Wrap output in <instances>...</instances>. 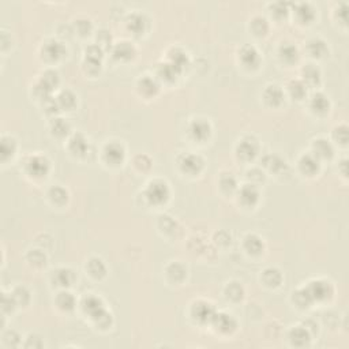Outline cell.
<instances>
[{"label":"cell","mask_w":349,"mask_h":349,"mask_svg":"<svg viewBox=\"0 0 349 349\" xmlns=\"http://www.w3.org/2000/svg\"><path fill=\"white\" fill-rule=\"evenodd\" d=\"M240 60L247 68H255L259 64V54L252 45H244L240 49Z\"/></svg>","instance_id":"11"},{"label":"cell","mask_w":349,"mask_h":349,"mask_svg":"<svg viewBox=\"0 0 349 349\" xmlns=\"http://www.w3.org/2000/svg\"><path fill=\"white\" fill-rule=\"evenodd\" d=\"M49 198L51 201L56 205H63V203L67 202L68 199V194L67 191L64 190L63 187H59V186H55L49 190Z\"/></svg>","instance_id":"39"},{"label":"cell","mask_w":349,"mask_h":349,"mask_svg":"<svg viewBox=\"0 0 349 349\" xmlns=\"http://www.w3.org/2000/svg\"><path fill=\"white\" fill-rule=\"evenodd\" d=\"M86 268H87V271L94 278H103L107 273V268H105L104 262L100 258H90Z\"/></svg>","instance_id":"28"},{"label":"cell","mask_w":349,"mask_h":349,"mask_svg":"<svg viewBox=\"0 0 349 349\" xmlns=\"http://www.w3.org/2000/svg\"><path fill=\"white\" fill-rule=\"evenodd\" d=\"M262 281H264L266 287L276 288L282 281L281 271L276 269V268H268V269H265L264 273H262Z\"/></svg>","instance_id":"19"},{"label":"cell","mask_w":349,"mask_h":349,"mask_svg":"<svg viewBox=\"0 0 349 349\" xmlns=\"http://www.w3.org/2000/svg\"><path fill=\"white\" fill-rule=\"evenodd\" d=\"M145 195L154 205H161V203L166 202L168 198H169L168 184L164 180H153L147 186Z\"/></svg>","instance_id":"1"},{"label":"cell","mask_w":349,"mask_h":349,"mask_svg":"<svg viewBox=\"0 0 349 349\" xmlns=\"http://www.w3.org/2000/svg\"><path fill=\"white\" fill-rule=\"evenodd\" d=\"M280 55H281V57L285 61L292 63V61L297 59L299 52H297V48H296L295 45H292V44H284L281 48H280Z\"/></svg>","instance_id":"41"},{"label":"cell","mask_w":349,"mask_h":349,"mask_svg":"<svg viewBox=\"0 0 349 349\" xmlns=\"http://www.w3.org/2000/svg\"><path fill=\"white\" fill-rule=\"evenodd\" d=\"M225 295H227L228 299H231L233 301H239L243 299V295H244V289L240 285L239 282H231L228 284L227 288H225Z\"/></svg>","instance_id":"38"},{"label":"cell","mask_w":349,"mask_h":349,"mask_svg":"<svg viewBox=\"0 0 349 349\" xmlns=\"http://www.w3.org/2000/svg\"><path fill=\"white\" fill-rule=\"evenodd\" d=\"M289 93L291 96L297 100H301L307 94V87L301 81H291L289 83Z\"/></svg>","instance_id":"43"},{"label":"cell","mask_w":349,"mask_h":349,"mask_svg":"<svg viewBox=\"0 0 349 349\" xmlns=\"http://www.w3.org/2000/svg\"><path fill=\"white\" fill-rule=\"evenodd\" d=\"M56 304L63 311H71L75 307V299L70 292H60L56 297Z\"/></svg>","instance_id":"35"},{"label":"cell","mask_w":349,"mask_h":349,"mask_svg":"<svg viewBox=\"0 0 349 349\" xmlns=\"http://www.w3.org/2000/svg\"><path fill=\"white\" fill-rule=\"evenodd\" d=\"M190 133L191 135L194 136V139H196V141H205V139H208L209 136H210L212 126H210V123L206 122V120L198 119V120H194V122L191 123Z\"/></svg>","instance_id":"9"},{"label":"cell","mask_w":349,"mask_h":349,"mask_svg":"<svg viewBox=\"0 0 349 349\" xmlns=\"http://www.w3.org/2000/svg\"><path fill=\"white\" fill-rule=\"evenodd\" d=\"M74 280H75L74 271L67 268H60V269L54 271V281L60 287H70Z\"/></svg>","instance_id":"23"},{"label":"cell","mask_w":349,"mask_h":349,"mask_svg":"<svg viewBox=\"0 0 349 349\" xmlns=\"http://www.w3.org/2000/svg\"><path fill=\"white\" fill-rule=\"evenodd\" d=\"M220 184L222 187V190H225L227 192H231L236 188V179L233 178L231 173H224L220 179Z\"/></svg>","instance_id":"47"},{"label":"cell","mask_w":349,"mask_h":349,"mask_svg":"<svg viewBox=\"0 0 349 349\" xmlns=\"http://www.w3.org/2000/svg\"><path fill=\"white\" fill-rule=\"evenodd\" d=\"M75 29L77 31L82 34V36H86L92 31V22L89 21L87 18H80L75 21Z\"/></svg>","instance_id":"48"},{"label":"cell","mask_w":349,"mask_h":349,"mask_svg":"<svg viewBox=\"0 0 349 349\" xmlns=\"http://www.w3.org/2000/svg\"><path fill=\"white\" fill-rule=\"evenodd\" d=\"M138 87H139L141 93L146 94V96H152V94H156V93L159 92V83L152 77H143L139 81Z\"/></svg>","instance_id":"32"},{"label":"cell","mask_w":349,"mask_h":349,"mask_svg":"<svg viewBox=\"0 0 349 349\" xmlns=\"http://www.w3.org/2000/svg\"><path fill=\"white\" fill-rule=\"evenodd\" d=\"M82 307H83L85 313L89 314V315L92 317L93 321L97 319L98 317H101V315L107 311L101 299H98L96 296H92V295H90V296H86L85 299H83Z\"/></svg>","instance_id":"7"},{"label":"cell","mask_w":349,"mask_h":349,"mask_svg":"<svg viewBox=\"0 0 349 349\" xmlns=\"http://www.w3.org/2000/svg\"><path fill=\"white\" fill-rule=\"evenodd\" d=\"M303 77L308 85H317L321 81V71L317 66L314 64H307L306 67L303 68Z\"/></svg>","instance_id":"36"},{"label":"cell","mask_w":349,"mask_h":349,"mask_svg":"<svg viewBox=\"0 0 349 349\" xmlns=\"http://www.w3.org/2000/svg\"><path fill=\"white\" fill-rule=\"evenodd\" d=\"M251 29L257 36H264V34H266V31L269 30L268 21H266L264 17H259V15H258V17H255V18L251 21Z\"/></svg>","instance_id":"44"},{"label":"cell","mask_w":349,"mask_h":349,"mask_svg":"<svg viewBox=\"0 0 349 349\" xmlns=\"http://www.w3.org/2000/svg\"><path fill=\"white\" fill-rule=\"evenodd\" d=\"M259 198V192H258L257 187L254 184H244L240 190V199L244 205L252 206L258 202Z\"/></svg>","instance_id":"20"},{"label":"cell","mask_w":349,"mask_h":349,"mask_svg":"<svg viewBox=\"0 0 349 349\" xmlns=\"http://www.w3.org/2000/svg\"><path fill=\"white\" fill-rule=\"evenodd\" d=\"M40 82H41L47 89L52 90V89L59 83V74L54 71V70H48V71L44 73L43 78H41Z\"/></svg>","instance_id":"46"},{"label":"cell","mask_w":349,"mask_h":349,"mask_svg":"<svg viewBox=\"0 0 349 349\" xmlns=\"http://www.w3.org/2000/svg\"><path fill=\"white\" fill-rule=\"evenodd\" d=\"M191 315L194 317L196 322L199 323H209L212 322L215 315V308L213 304H210L209 301L199 300L196 301L195 304L192 306L191 310Z\"/></svg>","instance_id":"3"},{"label":"cell","mask_w":349,"mask_h":349,"mask_svg":"<svg viewBox=\"0 0 349 349\" xmlns=\"http://www.w3.org/2000/svg\"><path fill=\"white\" fill-rule=\"evenodd\" d=\"M333 136H334L336 141L345 145V143L348 142V127H347V126H340V127H337V129L334 130V133H333Z\"/></svg>","instance_id":"51"},{"label":"cell","mask_w":349,"mask_h":349,"mask_svg":"<svg viewBox=\"0 0 349 349\" xmlns=\"http://www.w3.org/2000/svg\"><path fill=\"white\" fill-rule=\"evenodd\" d=\"M26 168L34 178H43L49 171V161L44 156H33L29 159Z\"/></svg>","instance_id":"4"},{"label":"cell","mask_w":349,"mask_h":349,"mask_svg":"<svg viewBox=\"0 0 349 349\" xmlns=\"http://www.w3.org/2000/svg\"><path fill=\"white\" fill-rule=\"evenodd\" d=\"M64 52H66L64 45L59 43V41H56V40H49V41L44 44L43 47V54L49 60H57V59H60L61 56L64 55Z\"/></svg>","instance_id":"12"},{"label":"cell","mask_w":349,"mask_h":349,"mask_svg":"<svg viewBox=\"0 0 349 349\" xmlns=\"http://www.w3.org/2000/svg\"><path fill=\"white\" fill-rule=\"evenodd\" d=\"M57 104L63 109H73L74 107L77 105V97L73 92L70 90H63V92L57 96Z\"/></svg>","instance_id":"33"},{"label":"cell","mask_w":349,"mask_h":349,"mask_svg":"<svg viewBox=\"0 0 349 349\" xmlns=\"http://www.w3.org/2000/svg\"><path fill=\"white\" fill-rule=\"evenodd\" d=\"M265 100L269 103L270 105H278L281 104L284 100V93H282L281 87L277 85H270L266 87L265 90Z\"/></svg>","instance_id":"25"},{"label":"cell","mask_w":349,"mask_h":349,"mask_svg":"<svg viewBox=\"0 0 349 349\" xmlns=\"http://www.w3.org/2000/svg\"><path fill=\"white\" fill-rule=\"evenodd\" d=\"M308 292L313 296L314 301H325L331 299V296L334 294V289L331 282L326 280H315L308 284Z\"/></svg>","instance_id":"2"},{"label":"cell","mask_w":349,"mask_h":349,"mask_svg":"<svg viewBox=\"0 0 349 349\" xmlns=\"http://www.w3.org/2000/svg\"><path fill=\"white\" fill-rule=\"evenodd\" d=\"M264 165L269 169V171L274 172L277 175H281L282 172H285L288 169V165L284 160L277 156V154H268L265 156Z\"/></svg>","instance_id":"14"},{"label":"cell","mask_w":349,"mask_h":349,"mask_svg":"<svg viewBox=\"0 0 349 349\" xmlns=\"http://www.w3.org/2000/svg\"><path fill=\"white\" fill-rule=\"evenodd\" d=\"M292 299H294L295 304L297 307H300V308H306V307L311 306L314 303L313 296L310 295L307 288H300L297 289V291H295Z\"/></svg>","instance_id":"27"},{"label":"cell","mask_w":349,"mask_h":349,"mask_svg":"<svg viewBox=\"0 0 349 349\" xmlns=\"http://www.w3.org/2000/svg\"><path fill=\"white\" fill-rule=\"evenodd\" d=\"M247 178L250 179L251 182H254V183H261V182L265 179V176L264 173H262V171H259V169H257V168H254V169H250V171L247 172Z\"/></svg>","instance_id":"59"},{"label":"cell","mask_w":349,"mask_h":349,"mask_svg":"<svg viewBox=\"0 0 349 349\" xmlns=\"http://www.w3.org/2000/svg\"><path fill=\"white\" fill-rule=\"evenodd\" d=\"M51 129L54 131V134L57 135V136H64L70 131V124L64 119L57 117V119H54V122L51 123Z\"/></svg>","instance_id":"42"},{"label":"cell","mask_w":349,"mask_h":349,"mask_svg":"<svg viewBox=\"0 0 349 349\" xmlns=\"http://www.w3.org/2000/svg\"><path fill=\"white\" fill-rule=\"evenodd\" d=\"M94 322H96V325H97L100 329H108L110 323H112V317H110V314L108 313V311H105L101 317L94 319Z\"/></svg>","instance_id":"55"},{"label":"cell","mask_w":349,"mask_h":349,"mask_svg":"<svg viewBox=\"0 0 349 349\" xmlns=\"http://www.w3.org/2000/svg\"><path fill=\"white\" fill-rule=\"evenodd\" d=\"M15 306H17V301L14 299V296L12 295L3 294V297H1V308H3V311L11 313Z\"/></svg>","instance_id":"50"},{"label":"cell","mask_w":349,"mask_h":349,"mask_svg":"<svg viewBox=\"0 0 349 349\" xmlns=\"http://www.w3.org/2000/svg\"><path fill=\"white\" fill-rule=\"evenodd\" d=\"M26 259H27L29 264L36 266V268H43L47 264V257H45V254L41 250H31V251H29L27 255H26Z\"/></svg>","instance_id":"40"},{"label":"cell","mask_w":349,"mask_h":349,"mask_svg":"<svg viewBox=\"0 0 349 349\" xmlns=\"http://www.w3.org/2000/svg\"><path fill=\"white\" fill-rule=\"evenodd\" d=\"M289 340L296 347H304L310 343V331L303 326L294 327L292 330L289 331Z\"/></svg>","instance_id":"15"},{"label":"cell","mask_w":349,"mask_h":349,"mask_svg":"<svg viewBox=\"0 0 349 349\" xmlns=\"http://www.w3.org/2000/svg\"><path fill=\"white\" fill-rule=\"evenodd\" d=\"M134 164L138 169L147 171V169H150V166H152V161H150V159L147 157L146 154H138L134 159Z\"/></svg>","instance_id":"49"},{"label":"cell","mask_w":349,"mask_h":349,"mask_svg":"<svg viewBox=\"0 0 349 349\" xmlns=\"http://www.w3.org/2000/svg\"><path fill=\"white\" fill-rule=\"evenodd\" d=\"M43 104L44 107H45V109H47V112L48 113H55L56 110H57V108H60L59 107V104H57V100H54V98L51 97H47L43 100Z\"/></svg>","instance_id":"57"},{"label":"cell","mask_w":349,"mask_h":349,"mask_svg":"<svg viewBox=\"0 0 349 349\" xmlns=\"http://www.w3.org/2000/svg\"><path fill=\"white\" fill-rule=\"evenodd\" d=\"M212 323L215 325L217 330L221 331V333H225V334H229V333L236 330V321L232 315H228V314L215 313Z\"/></svg>","instance_id":"8"},{"label":"cell","mask_w":349,"mask_h":349,"mask_svg":"<svg viewBox=\"0 0 349 349\" xmlns=\"http://www.w3.org/2000/svg\"><path fill=\"white\" fill-rule=\"evenodd\" d=\"M299 165H300L301 172L308 176H313L319 171V161L314 154H304L300 159Z\"/></svg>","instance_id":"16"},{"label":"cell","mask_w":349,"mask_h":349,"mask_svg":"<svg viewBox=\"0 0 349 349\" xmlns=\"http://www.w3.org/2000/svg\"><path fill=\"white\" fill-rule=\"evenodd\" d=\"M87 141L85 139V136L82 134H75L70 139V143H68V149L73 152L74 154H78V156H82V154L86 153L87 150Z\"/></svg>","instance_id":"26"},{"label":"cell","mask_w":349,"mask_h":349,"mask_svg":"<svg viewBox=\"0 0 349 349\" xmlns=\"http://www.w3.org/2000/svg\"><path fill=\"white\" fill-rule=\"evenodd\" d=\"M244 247L245 250L250 252V254L258 255V254H261L262 250H264V242H262V239H261L259 236L251 233V235H247V236H245Z\"/></svg>","instance_id":"24"},{"label":"cell","mask_w":349,"mask_h":349,"mask_svg":"<svg viewBox=\"0 0 349 349\" xmlns=\"http://www.w3.org/2000/svg\"><path fill=\"white\" fill-rule=\"evenodd\" d=\"M307 48H308V52L313 56H315V57H322V56H325L326 54H327V45H326L325 41L321 40V38H313V40H310Z\"/></svg>","instance_id":"29"},{"label":"cell","mask_w":349,"mask_h":349,"mask_svg":"<svg viewBox=\"0 0 349 349\" xmlns=\"http://www.w3.org/2000/svg\"><path fill=\"white\" fill-rule=\"evenodd\" d=\"M98 44H109L110 43V34L109 31L101 30L97 34Z\"/></svg>","instance_id":"61"},{"label":"cell","mask_w":349,"mask_h":349,"mask_svg":"<svg viewBox=\"0 0 349 349\" xmlns=\"http://www.w3.org/2000/svg\"><path fill=\"white\" fill-rule=\"evenodd\" d=\"M271 10L273 14L277 17H285L288 14V3L285 1H276L271 4Z\"/></svg>","instance_id":"52"},{"label":"cell","mask_w":349,"mask_h":349,"mask_svg":"<svg viewBox=\"0 0 349 349\" xmlns=\"http://www.w3.org/2000/svg\"><path fill=\"white\" fill-rule=\"evenodd\" d=\"M3 338H4V343H6L7 347H17L19 344V336L12 330L7 331Z\"/></svg>","instance_id":"58"},{"label":"cell","mask_w":349,"mask_h":349,"mask_svg":"<svg viewBox=\"0 0 349 349\" xmlns=\"http://www.w3.org/2000/svg\"><path fill=\"white\" fill-rule=\"evenodd\" d=\"M180 168L188 175H195L202 171L203 160L198 154H186L183 159L180 160Z\"/></svg>","instance_id":"6"},{"label":"cell","mask_w":349,"mask_h":349,"mask_svg":"<svg viewBox=\"0 0 349 349\" xmlns=\"http://www.w3.org/2000/svg\"><path fill=\"white\" fill-rule=\"evenodd\" d=\"M113 55L116 59H120V60H130L135 55L134 45L127 43V41H122V43L116 44L115 48H113Z\"/></svg>","instance_id":"21"},{"label":"cell","mask_w":349,"mask_h":349,"mask_svg":"<svg viewBox=\"0 0 349 349\" xmlns=\"http://www.w3.org/2000/svg\"><path fill=\"white\" fill-rule=\"evenodd\" d=\"M169 59H171V63H173V64L178 68H180L182 71H183V68L188 64V57H187V55L184 54L182 49L179 48L172 49L171 52H169Z\"/></svg>","instance_id":"37"},{"label":"cell","mask_w":349,"mask_h":349,"mask_svg":"<svg viewBox=\"0 0 349 349\" xmlns=\"http://www.w3.org/2000/svg\"><path fill=\"white\" fill-rule=\"evenodd\" d=\"M258 149H259V145H258L257 139L252 136H247L240 141L236 152L239 154V157H242L243 160H251L257 156Z\"/></svg>","instance_id":"5"},{"label":"cell","mask_w":349,"mask_h":349,"mask_svg":"<svg viewBox=\"0 0 349 349\" xmlns=\"http://www.w3.org/2000/svg\"><path fill=\"white\" fill-rule=\"evenodd\" d=\"M311 109L315 112V113H319V115H323L326 113L329 108H330V101L329 98L326 97L323 93H315L313 97H311Z\"/></svg>","instance_id":"18"},{"label":"cell","mask_w":349,"mask_h":349,"mask_svg":"<svg viewBox=\"0 0 349 349\" xmlns=\"http://www.w3.org/2000/svg\"><path fill=\"white\" fill-rule=\"evenodd\" d=\"M313 150L314 156L317 159H330L333 153H334L331 143L329 141H326V139H317V141H314Z\"/></svg>","instance_id":"17"},{"label":"cell","mask_w":349,"mask_h":349,"mask_svg":"<svg viewBox=\"0 0 349 349\" xmlns=\"http://www.w3.org/2000/svg\"><path fill=\"white\" fill-rule=\"evenodd\" d=\"M103 57V49L98 45H90L86 49V59H92V60H101Z\"/></svg>","instance_id":"53"},{"label":"cell","mask_w":349,"mask_h":349,"mask_svg":"<svg viewBox=\"0 0 349 349\" xmlns=\"http://www.w3.org/2000/svg\"><path fill=\"white\" fill-rule=\"evenodd\" d=\"M86 68H87L89 73H97V71H100V60L86 59Z\"/></svg>","instance_id":"60"},{"label":"cell","mask_w":349,"mask_h":349,"mask_svg":"<svg viewBox=\"0 0 349 349\" xmlns=\"http://www.w3.org/2000/svg\"><path fill=\"white\" fill-rule=\"evenodd\" d=\"M17 149V143L15 139L11 136H3L1 138V143H0V153H1V159L6 160L8 157H11L12 154L15 153Z\"/></svg>","instance_id":"34"},{"label":"cell","mask_w":349,"mask_h":349,"mask_svg":"<svg viewBox=\"0 0 349 349\" xmlns=\"http://www.w3.org/2000/svg\"><path fill=\"white\" fill-rule=\"evenodd\" d=\"M157 73H159V75L162 78V80L171 82V81H175L176 78H178L179 74L182 73V70L176 67L173 63L169 61V63H162V64H160L159 68H157Z\"/></svg>","instance_id":"22"},{"label":"cell","mask_w":349,"mask_h":349,"mask_svg":"<svg viewBox=\"0 0 349 349\" xmlns=\"http://www.w3.org/2000/svg\"><path fill=\"white\" fill-rule=\"evenodd\" d=\"M295 11H296V15L297 18L300 19L301 22H310L313 21L314 17H315V12H314V8L308 3H299L295 6Z\"/></svg>","instance_id":"31"},{"label":"cell","mask_w":349,"mask_h":349,"mask_svg":"<svg viewBox=\"0 0 349 349\" xmlns=\"http://www.w3.org/2000/svg\"><path fill=\"white\" fill-rule=\"evenodd\" d=\"M160 227L162 228V231H165V232H171L176 227V222L168 215H161L160 217Z\"/></svg>","instance_id":"54"},{"label":"cell","mask_w":349,"mask_h":349,"mask_svg":"<svg viewBox=\"0 0 349 349\" xmlns=\"http://www.w3.org/2000/svg\"><path fill=\"white\" fill-rule=\"evenodd\" d=\"M147 26V18L142 12H133L127 18V27L135 34H141Z\"/></svg>","instance_id":"13"},{"label":"cell","mask_w":349,"mask_h":349,"mask_svg":"<svg viewBox=\"0 0 349 349\" xmlns=\"http://www.w3.org/2000/svg\"><path fill=\"white\" fill-rule=\"evenodd\" d=\"M43 345H44L43 340H41L40 336H37V334H30V336L27 337L26 344H25L26 348H41Z\"/></svg>","instance_id":"56"},{"label":"cell","mask_w":349,"mask_h":349,"mask_svg":"<svg viewBox=\"0 0 349 349\" xmlns=\"http://www.w3.org/2000/svg\"><path fill=\"white\" fill-rule=\"evenodd\" d=\"M12 296H14L17 304H19V306H26L30 301V292L25 287H17L12 292Z\"/></svg>","instance_id":"45"},{"label":"cell","mask_w":349,"mask_h":349,"mask_svg":"<svg viewBox=\"0 0 349 349\" xmlns=\"http://www.w3.org/2000/svg\"><path fill=\"white\" fill-rule=\"evenodd\" d=\"M166 273H168V277L171 278L172 281L180 282L183 281L186 276H187V269H186L182 264L175 262V264H171L168 266Z\"/></svg>","instance_id":"30"},{"label":"cell","mask_w":349,"mask_h":349,"mask_svg":"<svg viewBox=\"0 0 349 349\" xmlns=\"http://www.w3.org/2000/svg\"><path fill=\"white\" fill-rule=\"evenodd\" d=\"M104 156L105 160H107L108 162L113 164V165H117V164H120L123 159H124V147H123L120 143H117V142L108 143V145L105 146Z\"/></svg>","instance_id":"10"}]
</instances>
